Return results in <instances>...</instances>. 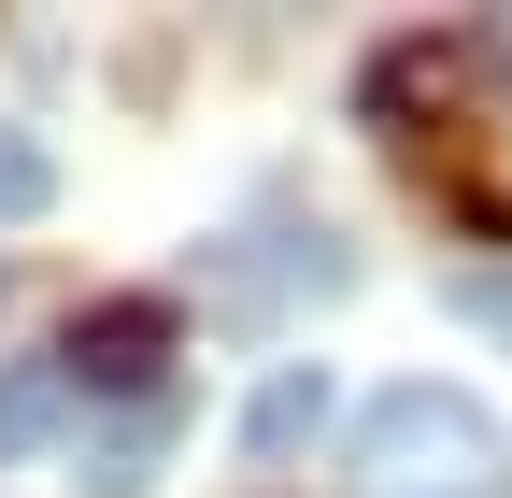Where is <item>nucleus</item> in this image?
<instances>
[{
    "label": "nucleus",
    "mask_w": 512,
    "mask_h": 498,
    "mask_svg": "<svg viewBox=\"0 0 512 498\" xmlns=\"http://www.w3.org/2000/svg\"><path fill=\"white\" fill-rule=\"evenodd\" d=\"M356 498H512V442L470 385H384L356 413Z\"/></svg>",
    "instance_id": "1"
},
{
    "label": "nucleus",
    "mask_w": 512,
    "mask_h": 498,
    "mask_svg": "<svg viewBox=\"0 0 512 498\" xmlns=\"http://www.w3.org/2000/svg\"><path fill=\"white\" fill-rule=\"evenodd\" d=\"M72 399H157L171 385V299H100V314L57 342Z\"/></svg>",
    "instance_id": "2"
},
{
    "label": "nucleus",
    "mask_w": 512,
    "mask_h": 498,
    "mask_svg": "<svg viewBox=\"0 0 512 498\" xmlns=\"http://www.w3.org/2000/svg\"><path fill=\"white\" fill-rule=\"evenodd\" d=\"M57 427H86V399H72V370H57V356H15V370H0V456H29V442H57Z\"/></svg>",
    "instance_id": "4"
},
{
    "label": "nucleus",
    "mask_w": 512,
    "mask_h": 498,
    "mask_svg": "<svg viewBox=\"0 0 512 498\" xmlns=\"http://www.w3.org/2000/svg\"><path fill=\"white\" fill-rule=\"evenodd\" d=\"M43 200H57V157H43L29 129H0V228H29Z\"/></svg>",
    "instance_id": "6"
},
{
    "label": "nucleus",
    "mask_w": 512,
    "mask_h": 498,
    "mask_svg": "<svg viewBox=\"0 0 512 498\" xmlns=\"http://www.w3.org/2000/svg\"><path fill=\"white\" fill-rule=\"evenodd\" d=\"M470 314H484V328H512V271H470Z\"/></svg>",
    "instance_id": "7"
},
{
    "label": "nucleus",
    "mask_w": 512,
    "mask_h": 498,
    "mask_svg": "<svg viewBox=\"0 0 512 498\" xmlns=\"http://www.w3.org/2000/svg\"><path fill=\"white\" fill-rule=\"evenodd\" d=\"M313 427H328V385H313V370H285V385L256 399V427H242V456H256V470H285V456L313 442Z\"/></svg>",
    "instance_id": "5"
},
{
    "label": "nucleus",
    "mask_w": 512,
    "mask_h": 498,
    "mask_svg": "<svg viewBox=\"0 0 512 498\" xmlns=\"http://www.w3.org/2000/svg\"><path fill=\"white\" fill-rule=\"evenodd\" d=\"M171 427H185V399H171V385H157V399H114L100 427H72V442H86V484H114V498H128V484H157Z\"/></svg>",
    "instance_id": "3"
}]
</instances>
